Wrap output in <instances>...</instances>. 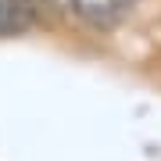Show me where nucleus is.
Here are the masks:
<instances>
[{"mask_svg": "<svg viewBox=\"0 0 161 161\" xmlns=\"http://www.w3.org/2000/svg\"><path fill=\"white\" fill-rule=\"evenodd\" d=\"M50 4L58 7V11H64V14H72L75 22L104 32V29L122 25L140 0H50Z\"/></svg>", "mask_w": 161, "mask_h": 161, "instance_id": "obj_1", "label": "nucleus"}, {"mask_svg": "<svg viewBox=\"0 0 161 161\" xmlns=\"http://www.w3.org/2000/svg\"><path fill=\"white\" fill-rule=\"evenodd\" d=\"M36 25V0H0V36H18Z\"/></svg>", "mask_w": 161, "mask_h": 161, "instance_id": "obj_2", "label": "nucleus"}]
</instances>
